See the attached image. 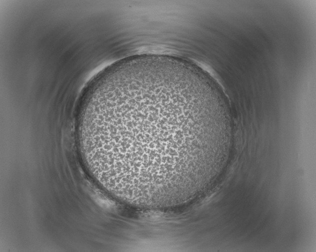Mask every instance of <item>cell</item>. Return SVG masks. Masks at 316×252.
Here are the masks:
<instances>
[{"label": "cell", "mask_w": 316, "mask_h": 252, "mask_svg": "<svg viewBox=\"0 0 316 252\" xmlns=\"http://www.w3.org/2000/svg\"><path fill=\"white\" fill-rule=\"evenodd\" d=\"M182 77L146 72L120 76L84 106L80 146L90 173L121 200L160 208L199 190L209 142L221 137L220 114Z\"/></svg>", "instance_id": "cell-1"}]
</instances>
